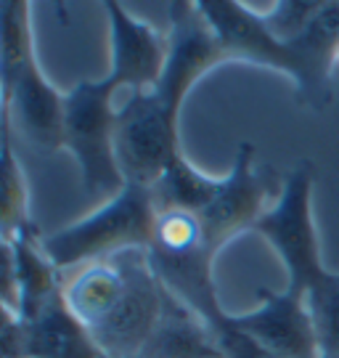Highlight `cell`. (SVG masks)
<instances>
[{
  "mask_svg": "<svg viewBox=\"0 0 339 358\" xmlns=\"http://www.w3.org/2000/svg\"><path fill=\"white\" fill-rule=\"evenodd\" d=\"M64 303L112 358H138L162 319L164 289L146 250H127L64 273Z\"/></svg>",
  "mask_w": 339,
  "mask_h": 358,
  "instance_id": "6da1fadb",
  "label": "cell"
},
{
  "mask_svg": "<svg viewBox=\"0 0 339 358\" xmlns=\"http://www.w3.org/2000/svg\"><path fill=\"white\" fill-rule=\"evenodd\" d=\"M149 263L167 292L207 321L215 332L226 321V308L215 289V252L199 213L157 210Z\"/></svg>",
  "mask_w": 339,
  "mask_h": 358,
  "instance_id": "7a4b0ae2",
  "label": "cell"
},
{
  "mask_svg": "<svg viewBox=\"0 0 339 358\" xmlns=\"http://www.w3.org/2000/svg\"><path fill=\"white\" fill-rule=\"evenodd\" d=\"M154 226L157 202L151 189L127 183L117 196L99 205L77 223L43 236V247L53 266L62 273H69L80 266L120 255L127 250H149Z\"/></svg>",
  "mask_w": 339,
  "mask_h": 358,
  "instance_id": "3957f363",
  "label": "cell"
},
{
  "mask_svg": "<svg viewBox=\"0 0 339 358\" xmlns=\"http://www.w3.org/2000/svg\"><path fill=\"white\" fill-rule=\"evenodd\" d=\"M117 88L106 77L80 80L64 90V149L72 154L82 192L101 205L125 189L117 162Z\"/></svg>",
  "mask_w": 339,
  "mask_h": 358,
  "instance_id": "277c9868",
  "label": "cell"
},
{
  "mask_svg": "<svg viewBox=\"0 0 339 358\" xmlns=\"http://www.w3.org/2000/svg\"><path fill=\"white\" fill-rule=\"evenodd\" d=\"M313 192L315 170L308 159H300L284 176L276 205L254 226V234H260L284 263L287 287L300 292H308V287L326 273L313 217Z\"/></svg>",
  "mask_w": 339,
  "mask_h": 358,
  "instance_id": "5b68a950",
  "label": "cell"
},
{
  "mask_svg": "<svg viewBox=\"0 0 339 358\" xmlns=\"http://www.w3.org/2000/svg\"><path fill=\"white\" fill-rule=\"evenodd\" d=\"M180 115L173 112L154 90H136L117 106V162L125 183L154 189L180 149Z\"/></svg>",
  "mask_w": 339,
  "mask_h": 358,
  "instance_id": "8992f818",
  "label": "cell"
},
{
  "mask_svg": "<svg viewBox=\"0 0 339 358\" xmlns=\"http://www.w3.org/2000/svg\"><path fill=\"white\" fill-rule=\"evenodd\" d=\"M254 146L241 141L236 146L233 167L223 176V186L210 205L199 213L207 242L215 252H220L233 236L244 231H254L260 217L276 205L284 178L278 180L268 165L254 162Z\"/></svg>",
  "mask_w": 339,
  "mask_h": 358,
  "instance_id": "52a82bcc",
  "label": "cell"
},
{
  "mask_svg": "<svg viewBox=\"0 0 339 358\" xmlns=\"http://www.w3.org/2000/svg\"><path fill=\"white\" fill-rule=\"evenodd\" d=\"M196 8L212 27L228 62H247L278 72L289 80L294 90L302 85L300 56L291 43H281L268 29L263 11L233 0H199Z\"/></svg>",
  "mask_w": 339,
  "mask_h": 358,
  "instance_id": "ba28073f",
  "label": "cell"
},
{
  "mask_svg": "<svg viewBox=\"0 0 339 358\" xmlns=\"http://www.w3.org/2000/svg\"><path fill=\"white\" fill-rule=\"evenodd\" d=\"M170 32H167V64L157 88H151L173 112L180 115L191 88L207 72L220 66L226 51L212 27L201 16L196 3H170Z\"/></svg>",
  "mask_w": 339,
  "mask_h": 358,
  "instance_id": "9c48e42d",
  "label": "cell"
},
{
  "mask_svg": "<svg viewBox=\"0 0 339 358\" xmlns=\"http://www.w3.org/2000/svg\"><path fill=\"white\" fill-rule=\"evenodd\" d=\"M260 306L244 313H226V324L247 334L268 353L281 358H321L308 294L284 287L260 289Z\"/></svg>",
  "mask_w": 339,
  "mask_h": 358,
  "instance_id": "30bf717a",
  "label": "cell"
},
{
  "mask_svg": "<svg viewBox=\"0 0 339 358\" xmlns=\"http://www.w3.org/2000/svg\"><path fill=\"white\" fill-rule=\"evenodd\" d=\"M64 273L48 257L35 226L3 236V308L32 321L62 294Z\"/></svg>",
  "mask_w": 339,
  "mask_h": 358,
  "instance_id": "8fae6325",
  "label": "cell"
},
{
  "mask_svg": "<svg viewBox=\"0 0 339 358\" xmlns=\"http://www.w3.org/2000/svg\"><path fill=\"white\" fill-rule=\"evenodd\" d=\"M103 11L109 19L112 45L106 80L117 90L127 88V93L157 88L167 64V35H162L157 27L140 22L117 0H109Z\"/></svg>",
  "mask_w": 339,
  "mask_h": 358,
  "instance_id": "7c38bea8",
  "label": "cell"
},
{
  "mask_svg": "<svg viewBox=\"0 0 339 358\" xmlns=\"http://www.w3.org/2000/svg\"><path fill=\"white\" fill-rule=\"evenodd\" d=\"M3 130L11 138H24L38 152L64 149V93L40 64H32L3 88Z\"/></svg>",
  "mask_w": 339,
  "mask_h": 358,
  "instance_id": "4fadbf2b",
  "label": "cell"
},
{
  "mask_svg": "<svg viewBox=\"0 0 339 358\" xmlns=\"http://www.w3.org/2000/svg\"><path fill=\"white\" fill-rule=\"evenodd\" d=\"M217 334L207 321L167 292L162 319L138 358H220Z\"/></svg>",
  "mask_w": 339,
  "mask_h": 358,
  "instance_id": "5bb4252c",
  "label": "cell"
},
{
  "mask_svg": "<svg viewBox=\"0 0 339 358\" xmlns=\"http://www.w3.org/2000/svg\"><path fill=\"white\" fill-rule=\"evenodd\" d=\"M27 358H112L93 340L64 303V294L50 300L29 321Z\"/></svg>",
  "mask_w": 339,
  "mask_h": 358,
  "instance_id": "9a60e30c",
  "label": "cell"
},
{
  "mask_svg": "<svg viewBox=\"0 0 339 358\" xmlns=\"http://www.w3.org/2000/svg\"><path fill=\"white\" fill-rule=\"evenodd\" d=\"M223 186V176H210L191 162L186 154L173 159L164 176L154 183V202L157 210H191L201 213L212 202Z\"/></svg>",
  "mask_w": 339,
  "mask_h": 358,
  "instance_id": "2e32d148",
  "label": "cell"
},
{
  "mask_svg": "<svg viewBox=\"0 0 339 358\" xmlns=\"http://www.w3.org/2000/svg\"><path fill=\"white\" fill-rule=\"evenodd\" d=\"M0 85H11L16 77L38 64L32 35V3L6 0L0 6Z\"/></svg>",
  "mask_w": 339,
  "mask_h": 358,
  "instance_id": "e0dca14e",
  "label": "cell"
},
{
  "mask_svg": "<svg viewBox=\"0 0 339 358\" xmlns=\"http://www.w3.org/2000/svg\"><path fill=\"white\" fill-rule=\"evenodd\" d=\"M0 223L3 236L32 226L29 223V186L24 167L13 152L11 136H3V167H0Z\"/></svg>",
  "mask_w": 339,
  "mask_h": 358,
  "instance_id": "ac0fdd59",
  "label": "cell"
},
{
  "mask_svg": "<svg viewBox=\"0 0 339 358\" xmlns=\"http://www.w3.org/2000/svg\"><path fill=\"white\" fill-rule=\"evenodd\" d=\"M308 308L313 316L321 358L339 356V273L326 268L321 279L308 287Z\"/></svg>",
  "mask_w": 339,
  "mask_h": 358,
  "instance_id": "d6986e66",
  "label": "cell"
},
{
  "mask_svg": "<svg viewBox=\"0 0 339 358\" xmlns=\"http://www.w3.org/2000/svg\"><path fill=\"white\" fill-rule=\"evenodd\" d=\"M326 6V0L315 3V0H284V3H271L263 8L265 24L276 35L281 43H294L308 27L313 24V19Z\"/></svg>",
  "mask_w": 339,
  "mask_h": 358,
  "instance_id": "ffe728a7",
  "label": "cell"
},
{
  "mask_svg": "<svg viewBox=\"0 0 339 358\" xmlns=\"http://www.w3.org/2000/svg\"><path fill=\"white\" fill-rule=\"evenodd\" d=\"M27 343H29V321H24L11 308H3V319H0L3 358H27Z\"/></svg>",
  "mask_w": 339,
  "mask_h": 358,
  "instance_id": "44dd1931",
  "label": "cell"
},
{
  "mask_svg": "<svg viewBox=\"0 0 339 358\" xmlns=\"http://www.w3.org/2000/svg\"><path fill=\"white\" fill-rule=\"evenodd\" d=\"M215 334H217V345H220V350H223L226 358H281V356L268 353L265 348H260L254 340H250L247 334L236 332V329L228 327V324H223Z\"/></svg>",
  "mask_w": 339,
  "mask_h": 358,
  "instance_id": "7402d4cb",
  "label": "cell"
},
{
  "mask_svg": "<svg viewBox=\"0 0 339 358\" xmlns=\"http://www.w3.org/2000/svg\"><path fill=\"white\" fill-rule=\"evenodd\" d=\"M220 358H226V356H220Z\"/></svg>",
  "mask_w": 339,
  "mask_h": 358,
  "instance_id": "603a6c76",
  "label": "cell"
},
{
  "mask_svg": "<svg viewBox=\"0 0 339 358\" xmlns=\"http://www.w3.org/2000/svg\"><path fill=\"white\" fill-rule=\"evenodd\" d=\"M337 358H339V356H337Z\"/></svg>",
  "mask_w": 339,
  "mask_h": 358,
  "instance_id": "cb8c5ba5",
  "label": "cell"
}]
</instances>
